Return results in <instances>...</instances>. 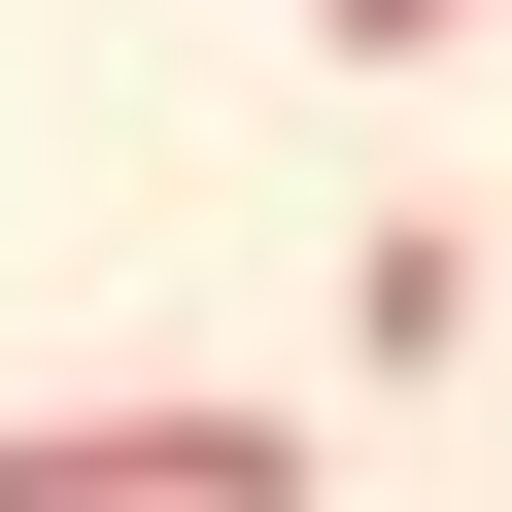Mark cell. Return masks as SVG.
Returning <instances> with one entry per match:
<instances>
[{
	"instance_id": "6da1fadb",
	"label": "cell",
	"mask_w": 512,
	"mask_h": 512,
	"mask_svg": "<svg viewBox=\"0 0 512 512\" xmlns=\"http://www.w3.org/2000/svg\"><path fill=\"white\" fill-rule=\"evenodd\" d=\"M0 512H308V410H0Z\"/></svg>"
},
{
	"instance_id": "7a4b0ae2",
	"label": "cell",
	"mask_w": 512,
	"mask_h": 512,
	"mask_svg": "<svg viewBox=\"0 0 512 512\" xmlns=\"http://www.w3.org/2000/svg\"><path fill=\"white\" fill-rule=\"evenodd\" d=\"M478 308H512V274H478V205H376V239H342V376H376V410H444Z\"/></svg>"
},
{
	"instance_id": "3957f363",
	"label": "cell",
	"mask_w": 512,
	"mask_h": 512,
	"mask_svg": "<svg viewBox=\"0 0 512 512\" xmlns=\"http://www.w3.org/2000/svg\"><path fill=\"white\" fill-rule=\"evenodd\" d=\"M308 35H342V69H444V35H512V0H308Z\"/></svg>"
}]
</instances>
